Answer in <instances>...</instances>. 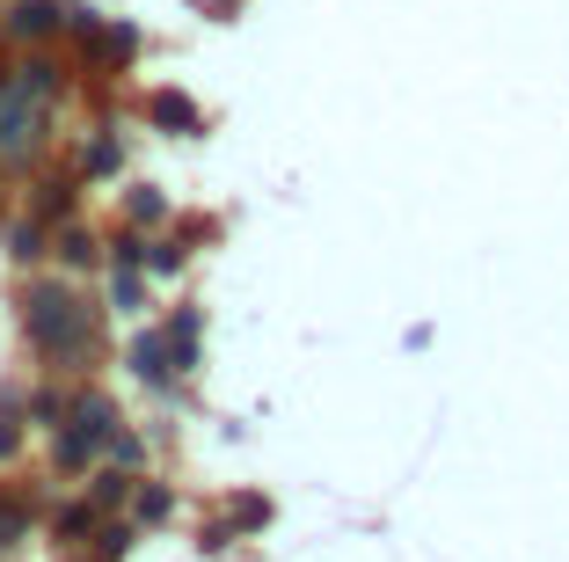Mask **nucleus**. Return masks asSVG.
I'll use <instances>...</instances> for the list:
<instances>
[{"mask_svg":"<svg viewBox=\"0 0 569 562\" xmlns=\"http://www.w3.org/2000/svg\"><path fill=\"white\" fill-rule=\"evenodd\" d=\"M263 519H270L263 496H241V504H234V526H263Z\"/></svg>","mask_w":569,"mask_h":562,"instance_id":"14","label":"nucleus"},{"mask_svg":"<svg viewBox=\"0 0 569 562\" xmlns=\"http://www.w3.org/2000/svg\"><path fill=\"white\" fill-rule=\"evenodd\" d=\"M124 548H132V526H110V533H102V562H118Z\"/></svg>","mask_w":569,"mask_h":562,"instance_id":"17","label":"nucleus"},{"mask_svg":"<svg viewBox=\"0 0 569 562\" xmlns=\"http://www.w3.org/2000/svg\"><path fill=\"white\" fill-rule=\"evenodd\" d=\"M22 533H30V512H22L16 496H8V504H0V548H16Z\"/></svg>","mask_w":569,"mask_h":562,"instance_id":"8","label":"nucleus"},{"mask_svg":"<svg viewBox=\"0 0 569 562\" xmlns=\"http://www.w3.org/2000/svg\"><path fill=\"white\" fill-rule=\"evenodd\" d=\"M22 329H30V344L44 351L51 365H88L96 358V307H88L73 285H59V278L30 285V299H22Z\"/></svg>","mask_w":569,"mask_h":562,"instance_id":"1","label":"nucleus"},{"mask_svg":"<svg viewBox=\"0 0 569 562\" xmlns=\"http://www.w3.org/2000/svg\"><path fill=\"white\" fill-rule=\"evenodd\" d=\"M168 358H176V373H190V365H198V307H183V315L168 322Z\"/></svg>","mask_w":569,"mask_h":562,"instance_id":"7","label":"nucleus"},{"mask_svg":"<svg viewBox=\"0 0 569 562\" xmlns=\"http://www.w3.org/2000/svg\"><path fill=\"white\" fill-rule=\"evenodd\" d=\"M118 424H124V416H118V402H110V395H73L67 402V431H59V446H51V453H59V467H88L110 438H118Z\"/></svg>","mask_w":569,"mask_h":562,"instance_id":"3","label":"nucleus"},{"mask_svg":"<svg viewBox=\"0 0 569 562\" xmlns=\"http://www.w3.org/2000/svg\"><path fill=\"white\" fill-rule=\"evenodd\" d=\"M139 264H153V270H183V248H176V241H153Z\"/></svg>","mask_w":569,"mask_h":562,"instance_id":"11","label":"nucleus"},{"mask_svg":"<svg viewBox=\"0 0 569 562\" xmlns=\"http://www.w3.org/2000/svg\"><path fill=\"white\" fill-rule=\"evenodd\" d=\"M139 519H168V490H139Z\"/></svg>","mask_w":569,"mask_h":562,"instance_id":"19","label":"nucleus"},{"mask_svg":"<svg viewBox=\"0 0 569 562\" xmlns=\"http://www.w3.org/2000/svg\"><path fill=\"white\" fill-rule=\"evenodd\" d=\"M16 446H22V416L8 410V402H0V461H8V453H16Z\"/></svg>","mask_w":569,"mask_h":562,"instance_id":"9","label":"nucleus"},{"mask_svg":"<svg viewBox=\"0 0 569 562\" xmlns=\"http://www.w3.org/2000/svg\"><path fill=\"white\" fill-rule=\"evenodd\" d=\"M124 490H132L124 475H96V512H102V504H124Z\"/></svg>","mask_w":569,"mask_h":562,"instance_id":"12","label":"nucleus"},{"mask_svg":"<svg viewBox=\"0 0 569 562\" xmlns=\"http://www.w3.org/2000/svg\"><path fill=\"white\" fill-rule=\"evenodd\" d=\"M59 248H67V264H96V241H88L81 227H73V234H67V241H59Z\"/></svg>","mask_w":569,"mask_h":562,"instance_id":"15","label":"nucleus"},{"mask_svg":"<svg viewBox=\"0 0 569 562\" xmlns=\"http://www.w3.org/2000/svg\"><path fill=\"white\" fill-rule=\"evenodd\" d=\"M110 293H118V307H139V270H118V285H110Z\"/></svg>","mask_w":569,"mask_h":562,"instance_id":"18","label":"nucleus"},{"mask_svg":"<svg viewBox=\"0 0 569 562\" xmlns=\"http://www.w3.org/2000/svg\"><path fill=\"white\" fill-rule=\"evenodd\" d=\"M110 168H118V139H96L88 147V176H110Z\"/></svg>","mask_w":569,"mask_h":562,"instance_id":"10","label":"nucleus"},{"mask_svg":"<svg viewBox=\"0 0 569 562\" xmlns=\"http://www.w3.org/2000/svg\"><path fill=\"white\" fill-rule=\"evenodd\" d=\"M51 96H59V67H44V59L0 73V161H30L44 147Z\"/></svg>","mask_w":569,"mask_h":562,"instance_id":"2","label":"nucleus"},{"mask_svg":"<svg viewBox=\"0 0 569 562\" xmlns=\"http://www.w3.org/2000/svg\"><path fill=\"white\" fill-rule=\"evenodd\" d=\"M16 256L30 264V256H44V227H16Z\"/></svg>","mask_w":569,"mask_h":562,"instance_id":"16","label":"nucleus"},{"mask_svg":"<svg viewBox=\"0 0 569 562\" xmlns=\"http://www.w3.org/2000/svg\"><path fill=\"white\" fill-rule=\"evenodd\" d=\"M147 117L161 125V132H198V102H190V96H176V88H161V96L147 102Z\"/></svg>","mask_w":569,"mask_h":562,"instance_id":"6","label":"nucleus"},{"mask_svg":"<svg viewBox=\"0 0 569 562\" xmlns=\"http://www.w3.org/2000/svg\"><path fill=\"white\" fill-rule=\"evenodd\" d=\"M73 22L67 0H16V16H8V30L16 37H59Z\"/></svg>","mask_w":569,"mask_h":562,"instance_id":"4","label":"nucleus"},{"mask_svg":"<svg viewBox=\"0 0 569 562\" xmlns=\"http://www.w3.org/2000/svg\"><path fill=\"white\" fill-rule=\"evenodd\" d=\"M132 373H139L147 387H168V381H176V358H168V336H161V329H147V336L132 344Z\"/></svg>","mask_w":569,"mask_h":562,"instance_id":"5","label":"nucleus"},{"mask_svg":"<svg viewBox=\"0 0 569 562\" xmlns=\"http://www.w3.org/2000/svg\"><path fill=\"white\" fill-rule=\"evenodd\" d=\"M161 213H168L161 190H132V219H161Z\"/></svg>","mask_w":569,"mask_h":562,"instance_id":"13","label":"nucleus"}]
</instances>
